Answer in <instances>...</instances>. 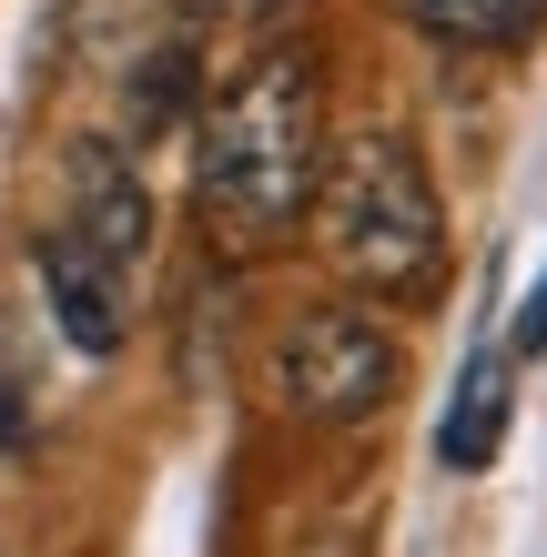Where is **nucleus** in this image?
<instances>
[{
  "instance_id": "nucleus-1",
  "label": "nucleus",
  "mask_w": 547,
  "mask_h": 557,
  "mask_svg": "<svg viewBox=\"0 0 547 557\" xmlns=\"http://www.w3.org/2000/svg\"><path fill=\"white\" fill-rule=\"evenodd\" d=\"M325 82L304 51H264L213 91L203 133H192V193L223 223V244H284L295 213H314L325 183Z\"/></svg>"
},
{
  "instance_id": "nucleus-2",
  "label": "nucleus",
  "mask_w": 547,
  "mask_h": 557,
  "mask_svg": "<svg viewBox=\"0 0 547 557\" xmlns=\"http://www.w3.org/2000/svg\"><path fill=\"white\" fill-rule=\"evenodd\" d=\"M314 244L375 305H426L446 284V203H436V183H426V162H415L406 133H365V143L325 152Z\"/></svg>"
},
{
  "instance_id": "nucleus-3",
  "label": "nucleus",
  "mask_w": 547,
  "mask_h": 557,
  "mask_svg": "<svg viewBox=\"0 0 547 557\" xmlns=\"http://www.w3.org/2000/svg\"><path fill=\"white\" fill-rule=\"evenodd\" d=\"M264 385H274V406L304 416V425H365V416L396 406L406 345L385 335L375 314H356V305H314V314H295L274 335Z\"/></svg>"
},
{
  "instance_id": "nucleus-4",
  "label": "nucleus",
  "mask_w": 547,
  "mask_h": 557,
  "mask_svg": "<svg viewBox=\"0 0 547 557\" xmlns=\"http://www.w3.org/2000/svg\"><path fill=\"white\" fill-rule=\"evenodd\" d=\"M82 253H102L112 274H133L142 264V244H152V193H142V173L122 162L112 143H82L72 152V223H61Z\"/></svg>"
},
{
  "instance_id": "nucleus-5",
  "label": "nucleus",
  "mask_w": 547,
  "mask_h": 557,
  "mask_svg": "<svg viewBox=\"0 0 547 557\" xmlns=\"http://www.w3.org/2000/svg\"><path fill=\"white\" fill-rule=\"evenodd\" d=\"M30 264H41L51 314H61V335H72L82 355H112V345H122V324H133V294H122V274L102 264V253H82L72 234H41V244H30Z\"/></svg>"
},
{
  "instance_id": "nucleus-6",
  "label": "nucleus",
  "mask_w": 547,
  "mask_h": 557,
  "mask_svg": "<svg viewBox=\"0 0 547 557\" xmlns=\"http://www.w3.org/2000/svg\"><path fill=\"white\" fill-rule=\"evenodd\" d=\"M497 436H507V375H497V355H476V366H467V396L446 406V425H436V456L467 476V467H487V456H497Z\"/></svg>"
},
{
  "instance_id": "nucleus-7",
  "label": "nucleus",
  "mask_w": 547,
  "mask_h": 557,
  "mask_svg": "<svg viewBox=\"0 0 547 557\" xmlns=\"http://www.w3.org/2000/svg\"><path fill=\"white\" fill-rule=\"evenodd\" d=\"M436 41H467V51H518L527 30L547 21V0H406Z\"/></svg>"
},
{
  "instance_id": "nucleus-8",
  "label": "nucleus",
  "mask_w": 547,
  "mask_h": 557,
  "mask_svg": "<svg viewBox=\"0 0 547 557\" xmlns=\"http://www.w3.org/2000/svg\"><path fill=\"white\" fill-rule=\"evenodd\" d=\"M30 425H41V396H30V355H21L11 324H0V456H21V446H30Z\"/></svg>"
},
{
  "instance_id": "nucleus-9",
  "label": "nucleus",
  "mask_w": 547,
  "mask_h": 557,
  "mask_svg": "<svg viewBox=\"0 0 547 557\" xmlns=\"http://www.w3.org/2000/svg\"><path fill=\"white\" fill-rule=\"evenodd\" d=\"M518 355H547V274H537V294L518 305Z\"/></svg>"
},
{
  "instance_id": "nucleus-10",
  "label": "nucleus",
  "mask_w": 547,
  "mask_h": 557,
  "mask_svg": "<svg viewBox=\"0 0 547 557\" xmlns=\"http://www.w3.org/2000/svg\"><path fill=\"white\" fill-rule=\"evenodd\" d=\"M192 11H213V21H264V11H284V0H192Z\"/></svg>"
}]
</instances>
